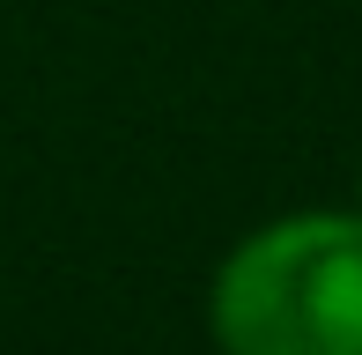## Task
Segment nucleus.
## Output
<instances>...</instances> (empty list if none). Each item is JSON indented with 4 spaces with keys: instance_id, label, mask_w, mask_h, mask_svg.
Listing matches in <instances>:
<instances>
[{
    "instance_id": "obj_2",
    "label": "nucleus",
    "mask_w": 362,
    "mask_h": 355,
    "mask_svg": "<svg viewBox=\"0 0 362 355\" xmlns=\"http://www.w3.org/2000/svg\"><path fill=\"white\" fill-rule=\"evenodd\" d=\"M355 207H362V178H355Z\"/></svg>"
},
{
    "instance_id": "obj_1",
    "label": "nucleus",
    "mask_w": 362,
    "mask_h": 355,
    "mask_svg": "<svg viewBox=\"0 0 362 355\" xmlns=\"http://www.w3.org/2000/svg\"><path fill=\"white\" fill-rule=\"evenodd\" d=\"M222 355H362V207H303L215 267Z\"/></svg>"
}]
</instances>
